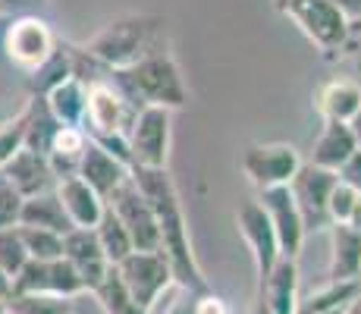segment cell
I'll use <instances>...</instances> for the list:
<instances>
[{"label":"cell","instance_id":"6da1fadb","mask_svg":"<svg viewBox=\"0 0 361 314\" xmlns=\"http://www.w3.org/2000/svg\"><path fill=\"white\" fill-rule=\"evenodd\" d=\"M132 179H135V186L142 188V195L148 198L151 211H154L157 229H161V251L170 258L176 283L192 292L211 289L195 258V248H192L189 220H185L183 198H179L173 173L166 167H132Z\"/></svg>","mask_w":361,"mask_h":314},{"label":"cell","instance_id":"7a4b0ae2","mask_svg":"<svg viewBox=\"0 0 361 314\" xmlns=\"http://www.w3.org/2000/svg\"><path fill=\"white\" fill-rule=\"evenodd\" d=\"M110 82L129 97L135 110L142 107H166V110H183L189 104V88H185L183 69L170 47L161 44L148 51L145 57L123 69H110Z\"/></svg>","mask_w":361,"mask_h":314},{"label":"cell","instance_id":"3957f363","mask_svg":"<svg viewBox=\"0 0 361 314\" xmlns=\"http://www.w3.org/2000/svg\"><path fill=\"white\" fill-rule=\"evenodd\" d=\"M274 10L308 38L324 60H343L358 51L361 23H349L333 0H274Z\"/></svg>","mask_w":361,"mask_h":314},{"label":"cell","instance_id":"277c9868","mask_svg":"<svg viewBox=\"0 0 361 314\" xmlns=\"http://www.w3.org/2000/svg\"><path fill=\"white\" fill-rule=\"evenodd\" d=\"M164 44V19L148 13H126V16L107 23L98 35L85 41V51L110 69H123L148 51Z\"/></svg>","mask_w":361,"mask_h":314},{"label":"cell","instance_id":"5b68a950","mask_svg":"<svg viewBox=\"0 0 361 314\" xmlns=\"http://www.w3.org/2000/svg\"><path fill=\"white\" fill-rule=\"evenodd\" d=\"M126 138L132 167H166L173 145V110L142 107L132 120Z\"/></svg>","mask_w":361,"mask_h":314},{"label":"cell","instance_id":"8992f818","mask_svg":"<svg viewBox=\"0 0 361 314\" xmlns=\"http://www.w3.org/2000/svg\"><path fill=\"white\" fill-rule=\"evenodd\" d=\"M116 274H120L123 286L132 292L142 308H154V302L176 283L170 267V258L164 251H132L120 264H116Z\"/></svg>","mask_w":361,"mask_h":314},{"label":"cell","instance_id":"52a82bcc","mask_svg":"<svg viewBox=\"0 0 361 314\" xmlns=\"http://www.w3.org/2000/svg\"><path fill=\"white\" fill-rule=\"evenodd\" d=\"M242 173L255 188L289 186L295 170L302 167V155L289 142H252L242 151Z\"/></svg>","mask_w":361,"mask_h":314},{"label":"cell","instance_id":"ba28073f","mask_svg":"<svg viewBox=\"0 0 361 314\" xmlns=\"http://www.w3.org/2000/svg\"><path fill=\"white\" fill-rule=\"evenodd\" d=\"M57 41L60 38L44 19L32 16V13H19L4 32V54L16 69L32 73L51 57Z\"/></svg>","mask_w":361,"mask_h":314},{"label":"cell","instance_id":"9c48e42d","mask_svg":"<svg viewBox=\"0 0 361 314\" xmlns=\"http://www.w3.org/2000/svg\"><path fill=\"white\" fill-rule=\"evenodd\" d=\"M135 114L138 110L129 104V97L110 82V76H104V79L88 85V104H85V123H82V129L88 132V138L126 135Z\"/></svg>","mask_w":361,"mask_h":314},{"label":"cell","instance_id":"30bf717a","mask_svg":"<svg viewBox=\"0 0 361 314\" xmlns=\"http://www.w3.org/2000/svg\"><path fill=\"white\" fill-rule=\"evenodd\" d=\"M107 205L114 207V214L120 217V223L126 227L132 248L135 251H161V229H157L154 211H151L148 198L142 195V188L135 186V179H129L116 188L107 198Z\"/></svg>","mask_w":361,"mask_h":314},{"label":"cell","instance_id":"8fae6325","mask_svg":"<svg viewBox=\"0 0 361 314\" xmlns=\"http://www.w3.org/2000/svg\"><path fill=\"white\" fill-rule=\"evenodd\" d=\"M336 173L324 170V167H314L308 160H302V167L295 170V176L289 179V192H293V201L302 214L305 227L308 229H327L330 217H327V201L330 192L336 186Z\"/></svg>","mask_w":361,"mask_h":314},{"label":"cell","instance_id":"7c38bea8","mask_svg":"<svg viewBox=\"0 0 361 314\" xmlns=\"http://www.w3.org/2000/svg\"><path fill=\"white\" fill-rule=\"evenodd\" d=\"M258 205L264 207V214H267L270 227H274V233H276L280 255L283 258H298V251H302V246H305V236H308V227H305L302 214H298L289 186L261 188Z\"/></svg>","mask_w":361,"mask_h":314},{"label":"cell","instance_id":"4fadbf2b","mask_svg":"<svg viewBox=\"0 0 361 314\" xmlns=\"http://www.w3.org/2000/svg\"><path fill=\"white\" fill-rule=\"evenodd\" d=\"M235 227H239L242 239H245L248 251L255 258V274H258V283L270 274V267L280 258V242H276V233L270 227L267 214L258 201H245V205L235 211Z\"/></svg>","mask_w":361,"mask_h":314},{"label":"cell","instance_id":"5bb4252c","mask_svg":"<svg viewBox=\"0 0 361 314\" xmlns=\"http://www.w3.org/2000/svg\"><path fill=\"white\" fill-rule=\"evenodd\" d=\"M63 258L79 270L82 283H85V292H92L94 286L110 274V267H114V264L107 261V255H104V248H101V242H98V236H94L92 227L69 229L63 236Z\"/></svg>","mask_w":361,"mask_h":314},{"label":"cell","instance_id":"9a60e30c","mask_svg":"<svg viewBox=\"0 0 361 314\" xmlns=\"http://www.w3.org/2000/svg\"><path fill=\"white\" fill-rule=\"evenodd\" d=\"M298 264L295 258H276L270 274L258 283V298L255 302L270 314H295L298 311Z\"/></svg>","mask_w":361,"mask_h":314},{"label":"cell","instance_id":"2e32d148","mask_svg":"<svg viewBox=\"0 0 361 314\" xmlns=\"http://www.w3.org/2000/svg\"><path fill=\"white\" fill-rule=\"evenodd\" d=\"M358 151V138L352 123H339V120H321V132L311 142V155L308 164L324 167V170L339 173V167L345 164L352 155Z\"/></svg>","mask_w":361,"mask_h":314},{"label":"cell","instance_id":"e0dca14e","mask_svg":"<svg viewBox=\"0 0 361 314\" xmlns=\"http://www.w3.org/2000/svg\"><path fill=\"white\" fill-rule=\"evenodd\" d=\"M0 173L10 179L13 188L23 198L57 188V176H54L51 164H47V155H38V151H29V148H19L16 155L6 160V167Z\"/></svg>","mask_w":361,"mask_h":314},{"label":"cell","instance_id":"ac0fdd59","mask_svg":"<svg viewBox=\"0 0 361 314\" xmlns=\"http://www.w3.org/2000/svg\"><path fill=\"white\" fill-rule=\"evenodd\" d=\"M129 173L132 170L123 164V160H116L114 155H107L101 145H94L92 138H88L85 151H82V160H79V173H75V176L85 179V183L92 186L104 201H107L110 195H114L116 188L129 179Z\"/></svg>","mask_w":361,"mask_h":314},{"label":"cell","instance_id":"d6986e66","mask_svg":"<svg viewBox=\"0 0 361 314\" xmlns=\"http://www.w3.org/2000/svg\"><path fill=\"white\" fill-rule=\"evenodd\" d=\"M314 110L321 120L352 123L361 116V85L349 76H333L314 92Z\"/></svg>","mask_w":361,"mask_h":314},{"label":"cell","instance_id":"ffe728a7","mask_svg":"<svg viewBox=\"0 0 361 314\" xmlns=\"http://www.w3.org/2000/svg\"><path fill=\"white\" fill-rule=\"evenodd\" d=\"M327 280H361V233L345 223H330Z\"/></svg>","mask_w":361,"mask_h":314},{"label":"cell","instance_id":"44dd1931","mask_svg":"<svg viewBox=\"0 0 361 314\" xmlns=\"http://www.w3.org/2000/svg\"><path fill=\"white\" fill-rule=\"evenodd\" d=\"M57 198H60V205H63V211H66V217L73 227H94L98 217L104 214V205H107V201L79 176L60 179Z\"/></svg>","mask_w":361,"mask_h":314},{"label":"cell","instance_id":"7402d4cb","mask_svg":"<svg viewBox=\"0 0 361 314\" xmlns=\"http://www.w3.org/2000/svg\"><path fill=\"white\" fill-rule=\"evenodd\" d=\"M85 145H88V132L82 126H60L57 129L51 148H47V164H51L57 183L79 173V160H82Z\"/></svg>","mask_w":361,"mask_h":314},{"label":"cell","instance_id":"603a6c76","mask_svg":"<svg viewBox=\"0 0 361 314\" xmlns=\"http://www.w3.org/2000/svg\"><path fill=\"white\" fill-rule=\"evenodd\" d=\"M19 227H38V229H51V233L66 236L73 229L63 205L57 198V188L51 192L32 195V198H23V211H19Z\"/></svg>","mask_w":361,"mask_h":314},{"label":"cell","instance_id":"cb8c5ba5","mask_svg":"<svg viewBox=\"0 0 361 314\" xmlns=\"http://www.w3.org/2000/svg\"><path fill=\"white\" fill-rule=\"evenodd\" d=\"M51 114L57 116L60 126H82L85 123V104H88V85L75 76L63 79L57 88L44 95Z\"/></svg>","mask_w":361,"mask_h":314},{"label":"cell","instance_id":"d4e9b609","mask_svg":"<svg viewBox=\"0 0 361 314\" xmlns=\"http://www.w3.org/2000/svg\"><path fill=\"white\" fill-rule=\"evenodd\" d=\"M361 280H327L321 289L298 298L295 314H343L345 305L358 296Z\"/></svg>","mask_w":361,"mask_h":314},{"label":"cell","instance_id":"484cf974","mask_svg":"<svg viewBox=\"0 0 361 314\" xmlns=\"http://www.w3.org/2000/svg\"><path fill=\"white\" fill-rule=\"evenodd\" d=\"M73 76V60H69V41H57L54 54L41 63L38 69L25 73V92L29 97H44L51 88H57L63 79Z\"/></svg>","mask_w":361,"mask_h":314},{"label":"cell","instance_id":"4316f807","mask_svg":"<svg viewBox=\"0 0 361 314\" xmlns=\"http://www.w3.org/2000/svg\"><path fill=\"white\" fill-rule=\"evenodd\" d=\"M23 114H25V145L23 148L47 155V148H51L54 135H57V129H60L57 116L51 114V107H47L44 97H29L25 107H23Z\"/></svg>","mask_w":361,"mask_h":314},{"label":"cell","instance_id":"83f0119b","mask_svg":"<svg viewBox=\"0 0 361 314\" xmlns=\"http://www.w3.org/2000/svg\"><path fill=\"white\" fill-rule=\"evenodd\" d=\"M94 236H98V242H101V248H104V255H107V261L114 264H120L126 255H132V239H129V233H126V227L120 223V217L114 214V207L110 205H104V214L98 217V223H94Z\"/></svg>","mask_w":361,"mask_h":314},{"label":"cell","instance_id":"f1b7e54d","mask_svg":"<svg viewBox=\"0 0 361 314\" xmlns=\"http://www.w3.org/2000/svg\"><path fill=\"white\" fill-rule=\"evenodd\" d=\"M92 296L98 298V305H101L104 314H151L148 308H142V305L132 298V292L123 286L116 267H110V274L104 277L98 286H94Z\"/></svg>","mask_w":361,"mask_h":314},{"label":"cell","instance_id":"f546056e","mask_svg":"<svg viewBox=\"0 0 361 314\" xmlns=\"http://www.w3.org/2000/svg\"><path fill=\"white\" fill-rule=\"evenodd\" d=\"M4 314H75L73 298H60V296H10L4 305Z\"/></svg>","mask_w":361,"mask_h":314},{"label":"cell","instance_id":"4dcf8cb0","mask_svg":"<svg viewBox=\"0 0 361 314\" xmlns=\"http://www.w3.org/2000/svg\"><path fill=\"white\" fill-rule=\"evenodd\" d=\"M85 292L79 270L66 261V258H54L47 261V296H60V298H79Z\"/></svg>","mask_w":361,"mask_h":314},{"label":"cell","instance_id":"1f68e13d","mask_svg":"<svg viewBox=\"0 0 361 314\" xmlns=\"http://www.w3.org/2000/svg\"><path fill=\"white\" fill-rule=\"evenodd\" d=\"M19 236H23V246L29 251V258H38V261L63 258V236L60 233L38 229V227H19Z\"/></svg>","mask_w":361,"mask_h":314},{"label":"cell","instance_id":"d6a6232c","mask_svg":"<svg viewBox=\"0 0 361 314\" xmlns=\"http://www.w3.org/2000/svg\"><path fill=\"white\" fill-rule=\"evenodd\" d=\"M25 261H29V251H25V246H23L19 227L0 229V270L10 274V277H16Z\"/></svg>","mask_w":361,"mask_h":314},{"label":"cell","instance_id":"836d02e7","mask_svg":"<svg viewBox=\"0 0 361 314\" xmlns=\"http://www.w3.org/2000/svg\"><path fill=\"white\" fill-rule=\"evenodd\" d=\"M23 145H25V114L19 110L10 120H0V170Z\"/></svg>","mask_w":361,"mask_h":314},{"label":"cell","instance_id":"e575fe53","mask_svg":"<svg viewBox=\"0 0 361 314\" xmlns=\"http://www.w3.org/2000/svg\"><path fill=\"white\" fill-rule=\"evenodd\" d=\"M19 211H23V195L0 173V229L19 227Z\"/></svg>","mask_w":361,"mask_h":314},{"label":"cell","instance_id":"d590c367","mask_svg":"<svg viewBox=\"0 0 361 314\" xmlns=\"http://www.w3.org/2000/svg\"><path fill=\"white\" fill-rule=\"evenodd\" d=\"M358 192L352 186H345L343 179H336V186H333L330 192V201H327V217L330 223H345V217H349L352 205H355Z\"/></svg>","mask_w":361,"mask_h":314},{"label":"cell","instance_id":"8d00e7d4","mask_svg":"<svg viewBox=\"0 0 361 314\" xmlns=\"http://www.w3.org/2000/svg\"><path fill=\"white\" fill-rule=\"evenodd\" d=\"M195 314H233V311L217 292L204 289V292H195Z\"/></svg>","mask_w":361,"mask_h":314},{"label":"cell","instance_id":"74e56055","mask_svg":"<svg viewBox=\"0 0 361 314\" xmlns=\"http://www.w3.org/2000/svg\"><path fill=\"white\" fill-rule=\"evenodd\" d=\"M339 179H343L345 186H352L355 188V192L361 195V148L355 151V155H352L349 160H345L343 167H339V173H336Z\"/></svg>","mask_w":361,"mask_h":314},{"label":"cell","instance_id":"f35d334b","mask_svg":"<svg viewBox=\"0 0 361 314\" xmlns=\"http://www.w3.org/2000/svg\"><path fill=\"white\" fill-rule=\"evenodd\" d=\"M349 23H361V0H333Z\"/></svg>","mask_w":361,"mask_h":314},{"label":"cell","instance_id":"ab89813d","mask_svg":"<svg viewBox=\"0 0 361 314\" xmlns=\"http://www.w3.org/2000/svg\"><path fill=\"white\" fill-rule=\"evenodd\" d=\"M38 4H47V0H0V13H25Z\"/></svg>","mask_w":361,"mask_h":314},{"label":"cell","instance_id":"60d3db41","mask_svg":"<svg viewBox=\"0 0 361 314\" xmlns=\"http://www.w3.org/2000/svg\"><path fill=\"white\" fill-rule=\"evenodd\" d=\"M10 296H13V277L0 270V308L6 305V298H10Z\"/></svg>","mask_w":361,"mask_h":314},{"label":"cell","instance_id":"b9f144b4","mask_svg":"<svg viewBox=\"0 0 361 314\" xmlns=\"http://www.w3.org/2000/svg\"><path fill=\"white\" fill-rule=\"evenodd\" d=\"M345 227H352V229H358V233H361V195L355 198V205H352L349 217H345Z\"/></svg>","mask_w":361,"mask_h":314},{"label":"cell","instance_id":"7bdbcfd3","mask_svg":"<svg viewBox=\"0 0 361 314\" xmlns=\"http://www.w3.org/2000/svg\"><path fill=\"white\" fill-rule=\"evenodd\" d=\"M343 314H361V289H358V296L352 298L349 305H345V311H343Z\"/></svg>","mask_w":361,"mask_h":314},{"label":"cell","instance_id":"ee69618b","mask_svg":"<svg viewBox=\"0 0 361 314\" xmlns=\"http://www.w3.org/2000/svg\"><path fill=\"white\" fill-rule=\"evenodd\" d=\"M352 129H355V138H358V148H361V116L352 120Z\"/></svg>","mask_w":361,"mask_h":314},{"label":"cell","instance_id":"f6af8a7d","mask_svg":"<svg viewBox=\"0 0 361 314\" xmlns=\"http://www.w3.org/2000/svg\"><path fill=\"white\" fill-rule=\"evenodd\" d=\"M0 314H4V308H0Z\"/></svg>","mask_w":361,"mask_h":314}]
</instances>
